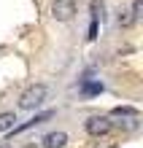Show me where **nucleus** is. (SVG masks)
<instances>
[{"instance_id": "f257e3e1", "label": "nucleus", "mask_w": 143, "mask_h": 148, "mask_svg": "<svg viewBox=\"0 0 143 148\" xmlns=\"http://www.w3.org/2000/svg\"><path fill=\"white\" fill-rule=\"evenodd\" d=\"M46 97H49V86L46 84H32V86H27V89L22 92L19 108L22 110H35V108H41L43 102H46Z\"/></svg>"}, {"instance_id": "f03ea898", "label": "nucleus", "mask_w": 143, "mask_h": 148, "mask_svg": "<svg viewBox=\"0 0 143 148\" xmlns=\"http://www.w3.org/2000/svg\"><path fill=\"white\" fill-rule=\"evenodd\" d=\"M76 14H78L76 0H54V3H51V16H54L57 22H70Z\"/></svg>"}, {"instance_id": "7ed1b4c3", "label": "nucleus", "mask_w": 143, "mask_h": 148, "mask_svg": "<svg viewBox=\"0 0 143 148\" xmlns=\"http://www.w3.org/2000/svg\"><path fill=\"white\" fill-rule=\"evenodd\" d=\"M86 132L89 135H95V137H100V135H108L111 132V121L105 119V116H92V119H86Z\"/></svg>"}, {"instance_id": "20e7f679", "label": "nucleus", "mask_w": 143, "mask_h": 148, "mask_svg": "<svg viewBox=\"0 0 143 148\" xmlns=\"http://www.w3.org/2000/svg\"><path fill=\"white\" fill-rule=\"evenodd\" d=\"M49 119H54V110H43V113H38V116H32L30 121H24V124L14 127L11 132H24V129H30V127H38V124H43V121H49Z\"/></svg>"}, {"instance_id": "39448f33", "label": "nucleus", "mask_w": 143, "mask_h": 148, "mask_svg": "<svg viewBox=\"0 0 143 148\" xmlns=\"http://www.w3.org/2000/svg\"><path fill=\"white\" fill-rule=\"evenodd\" d=\"M68 145V135L65 132H49L43 137V148H65Z\"/></svg>"}, {"instance_id": "423d86ee", "label": "nucleus", "mask_w": 143, "mask_h": 148, "mask_svg": "<svg viewBox=\"0 0 143 148\" xmlns=\"http://www.w3.org/2000/svg\"><path fill=\"white\" fill-rule=\"evenodd\" d=\"M14 127H16V113L14 110L0 113V132H11Z\"/></svg>"}, {"instance_id": "0eeeda50", "label": "nucleus", "mask_w": 143, "mask_h": 148, "mask_svg": "<svg viewBox=\"0 0 143 148\" xmlns=\"http://www.w3.org/2000/svg\"><path fill=\"white\" fill-rule=\"evenodd\" d=\"M81 92L86 94V97H89V94H100V92H103V84H100V81H86V84L81 86Z\"/></svg>"}, {"instance_id": "6e6552de", "label": "nucleus", "mask_w": 143, "mask_h": 148, "mask_svg": "<svg viewBox=\"0 0 143 148\" xmlns=\"http://www.w3.org/2000/svg\"><path fill=\"white\" fill-rule=\"evenodd\" d=\"M116 22H119V27H130V24L135 22V16H132L130 11H119V16H116Z\"/></svg>"}, {"instance_id": "1a4fd4ad", "label": "nucleus", "mask_w": 143, "mask_h": 148, "mask_svg": "<svg viewBox=\"0 0 143 148\" xmlns=\"http://www.w3.org/2000/svg\"><path fill=\"white\" fill-rule=\"evenodd\" d=\"M135 19H140L143 16V0H132V11H130Z\"/></svg>"}, {"instance_id": "9d476101", "label": "nucleus", "mask_w": 143, "mask_h": 148, "mask_svg": "<svg viewBox=\"0 0 143 148\" xmlns=\"http://www.w3.org/2000/svg\"><path fill=\"white\" fill-rule=\"evenodd\" d=\"M113 116H138L135 108H113Z\"/></svg>"}, {"instance_id": "9b49d317", "label": "nucleus", "mask_w": 143, "mask_h": 148, "mask_svg": "<svg viewBox=\"0 0 143 148\" xmlns=\"http://www.w3.org/2000/svg\"><path fill=\"white\" fill-rule=\"evenodd\" d=\"M0 148H11V145H8V143H0Z\"/></svg>"}]
</instances>
